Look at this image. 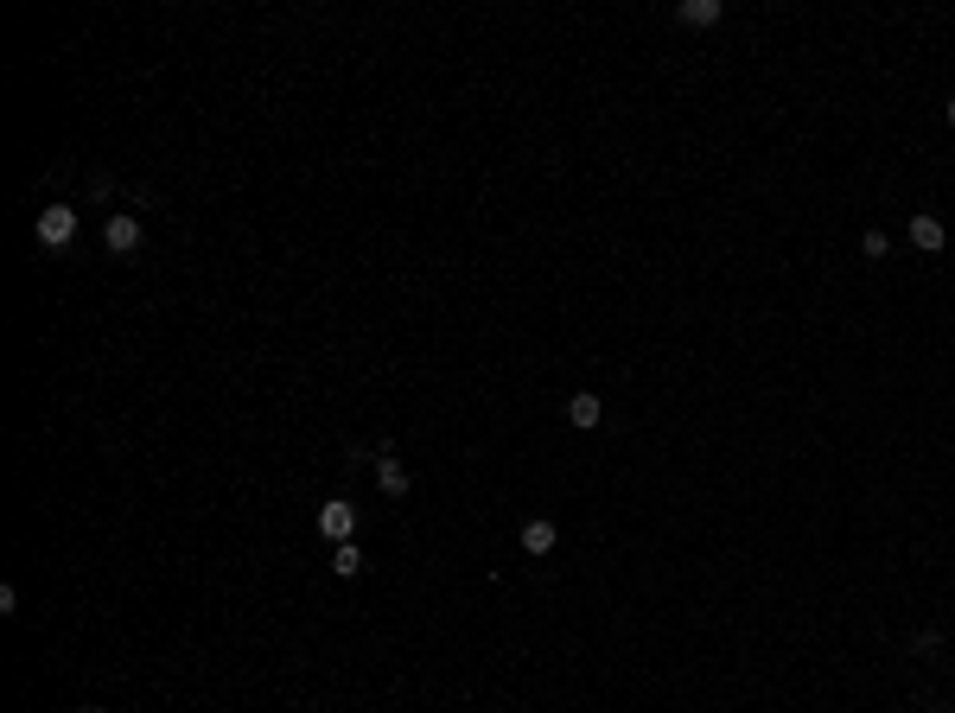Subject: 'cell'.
<instances>
[{"mask_svg":"<svg viewBox=\"0 0 955 713\" xmlns=\"http://www.w3.org/2000/svg\"><path fill=\"white\" fill-rule=\"evenodd\" d=\"M32 236H39L45 249H64V242L77 236V204H45L39 223H32Z\"/></svg>","mask_w":955,"mask_h":713,"instance_id":"6da1fadb","label":"cell"},{"mask_svg":"<svg viewBox=\"0 0 955 713\" xmlns=\"http://www.w3.org/2000/svg\"><path fill=\"white\" fill-rule=\"evenodd\" d=\"M319 535H325L332 548L351 542V535H357V503H351V497H325V503H319Z\"/></svg>","mask_w":955,"mask_h":713,"instance_id":"7a4b0ae2","label":"cell"},{"mask_svg":"<svg viewBox=\"0 0 955 713\" xmlns=\"http://www.w3.org/2000/svg\"><path fill=\"white\" fill-rule=\"evenodd\" d=\"M905 242H911L917 255H943V249H949V223L936 217V211H917V217L905 223Z\"/></svg>","mask_w":955,"mask_h":713,"instance_id":"3957f363","label":"cell"},{"mask_svg":"<svg viewBox=\"0 0 955 713\" xmlns=\"http://www.w3.org/2000/svg\"><path fill=\"white\" fill-rule=\"evenodd\" d=\"M376 484H382V497H408V465H402V452L395 446H376Z\"/></svg>","mask_w":955,"mask_h":713,"instance_id":"277c9868","label":"cell"},{"mask_svg":"<svg viewBox=\"0 0 955 713\" xmlns=\"http://www.w3.org/2000/svg\"><path fill=\"white\" fill-rule=\"evenodd\" d=\"M102 242H109V255H134V249H141V217H134V211H115L109 230H102Z\"/></svg>","mask_w":955,"mask_h":713,"instance_id":"5b68a950","label":"cell"},{"mask_svg":"<svg viewBox=\"0 0 955 713\" xmlns=\"http://www.w3.org/2000/svg\"><path fill=\"white\" fill-rule=\"evenodd\" d=\"M599 414H605V402H599V395H593V389H580V395H567V421H573V427H580V433H593V427H599Z\"/></svg>","mask_w":955,"mask_h":713,"instance_id":"8992f818","label":"cell"},{"mask_svg":"<svg viewBox=\"0 0 955 713\" xmlns=\"http://www.w3.org/2000/svg\"><path fill=\"white\" fill-rule=\"evenodd\" d=\"M554 542H561V529H554L548 516H529L523 523V554H554Z\"/></svg>","mask_w":955,"mask_h":713,"instance_id":"52a82bcc","label":"cell"},{"mask_svg":"<svg viewBox=\"0 0 955 713\" xmlns=\"http://www.w3.org/2000/svg\"><path fill=\"white\" fill-rule=\"evenodd\" d=\"M720 13H726L720 0H682V7H675V20H682V26H720Z\"/></svg>","mask_w":955,"mask_h":713,"instance_id":"ba28073f","label":"cell"},{"mask_svg":"<svg viewBox=\"0 0 955 713\" xmlns=\"http://www.w3.org/2000/svg\"><path fill=\"white\" fill-rule=\"evenodd\" d=\"M332 573H338V580H357V573H363V548L357 542H338L332 548Z\"/></svg>","mask_w":955,"mask_h":713,"instance_id":"9c48e42d","label":"cell"},{"mask_svg":"<svg viewBox=\"0 0 955 713\" xmlns=\"http://www.w3.org/2000/svg\"><path fill=\"white\" fill-rule=\"evenodd\" d=\"M860 255H866V262H885V255H892V236H885V230H866V236H860Z\"/></svg>","mask_w":955,"mask_h":713,"instance_id":"30bf717a","label":"cell"},{"mask_svg":"<svg viewBox=\"0 0 955 713\" xmlns=\"http://www.w3.org/2000/svg\"><path fill=\"white\" fill-rule=\"evenodd\" d=\"M102 198H115V179H109V172H96V179H90V204H102Z\"/></svg>","mask_w":955,"mask_h":713,"instance_id":"8fae6325","label":"cell"},{"mask_svg":"<svg viewBox=\"0 0 955 713\" xmlns=\"http://www.w3.org/2000/svg\"><path fill=\"white\" fill-rule=\"evenodd\" d=\"M943 121H949V128H955V102H943Z\"/></svg>","mask_w":955,"mask_h":713,"instance_id":"7c38bea8","label":"cell"},{"mask_svg":"<svg viewBox=\"0 0 955 713\" xmlns=\"http://www.w3.org/2000/svg\"><path fill=\"white\" fill-rule=\"evenodd\" d=\"M77 713H102V707H77Z\"/></svg>","mask_w":955,"mask_h":713,"instance_id":"4fadbf2b","label":"cell"}]
</instances>
